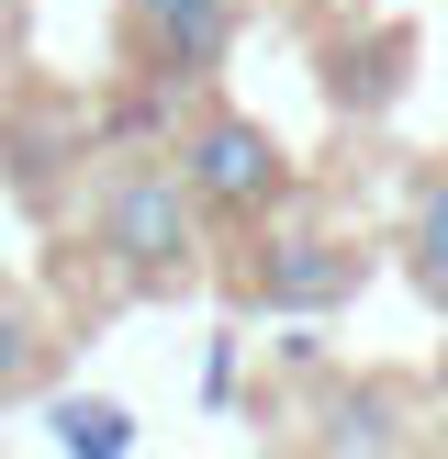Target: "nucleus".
<instances>
[{"label": "nucleus", "instance_id": "nucleus-7", "mask_svg": "<svg viewBox=\"0 0 448 459\" xmlns=\"http://www.w3.org/2000/svg\"><path fill=\"white\" fill-rule=\"evenodd\" d=\"M56 437H67V459H124L134 448V415L90 393V403H56Z\"/></svg>", "mask_w": 448, "mask_h": 459}, {"label": "nucleus", "instance_id": "nucleus-6", "mask_svg": "<svg viewBox=\"0 0 448 459\" xmlns=\"http://www.w3.org/2000/svg\"><path fill=\"white\" fill-rule=\"evenodd\" d=\"M34 381H45V325H34V303L0 291V403H22Z\"/></svg>", "mask_w": 448, "mask_h": 459}, {"label": "nucleus", "instance_id": "nucleus-5", "mask_svg": "<svg viewBox=\"0 0 448 459\" xmlns=\"http://www.w3.org/2000/svg\"><path fill=\"white\" fill-rule=\"evenodd\" d=\"M403 258H415V291L448 314V169L415 179V202H403Z\"/></svg>", "mask_w": 448, "mask_h": 459}, {"label": "nucleus", "instance_id": "nucleus-3", "mask_svg": "<svg viewBox=\"0 0 448 459\" xmlns=\"http://www.w3.org/2000/svg\"><path fill=\"white\" fill-rule=\"evenodd\" d=\"M124 45L146 79L191 90L224 67V45H236V0H124Z\"/></svg>", "mask_w": 448, "mask_h": 459}, {"label": "nucleus", "instance_id": "nucleus-1", "mask_svg": "<svg viewBox=\"0 0 448 459\" xmlns=\"http://www.w3.org/2000/svg\"><path fill=\"white\" fill-rule=\"evenodd\" d=\"M101 247L112 269H124L134 291H179L191 281V247H202V202L179 191V169H157V157H124V169L101 179Z\"/></svg>", "mask_w": 448, "mask_h": 459}, {"label": "nucleus", "instance_id": "nucleus-2", "mask_svg": "<svg viewBox=\"0 0 448 459\" xmlns=\"http://www.w3.org/2000/svg\"><path fill=\"white\" fill-rule=\"evenodd\" d=\"M280 179H291V157L269 146V124H246V112H202L191 146H179V191H191L202 213H224V224H258L269 202H280Z\"/></svg>", "mask_w": 448, "mask_h": 459}, {"label": "nucleus", "instance_id": "nucleus-4", "mask_svg": "<svg viewBox=\"0 0 448 459\" xmlns=\"http://www.w3.org/2000/svg\"><path fill=\"white\" fill-rule=\"evenodd\" d=\"M258 291H269L280 314L348 303V291H358V258H348V247H325V236H280V247L258 258Z\"/></svg>", "mask_w": 448, "mask_h": 459}]
</instances>
